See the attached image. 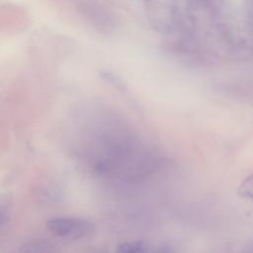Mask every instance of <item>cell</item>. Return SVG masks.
Segmentation results:
<instances>
[{
	"instance_id": "6da1fadb",
	"label": "cell",
	"mask_w": 253,
	"mask_h": 253,
	"mask_svg": "<svg viewBox=\"0 0 253 253\" xmlns=\"http://www.w3.org/2000/svg\"><path fill=\"white\" fill-rule=\"evenodd\" d=\"M46 228L58 237L68 239H81L92 236L96 231V226L88 219L58 216L47 220Z\"/></svg>"
},
{
	"instance_id": "7a4b0ae2",
	"label": "cell",
	"mask_w": 253,
	"mask_h": 253,
	"mask_svg": "<svg viewBox=\"0 0 253 253\" xmlns=\"http://www.w3.org/2000/svg\"><path fill=\"white\" fill-rule=\"evenodd\" d=\"M238 195L253 201V174L247 177L238 188Z\"/></svg>"
},
{
	"instance_id": "3957f363",
	"label": "cell",
	"mask_w": 253,
	"mask_h": 253,
	"mask_svg": "<svg viewBox=\"0 0 253 253\" xmlns=\"http://www.w3.org/2000/svg\"><path fill=\"white\" fill-rule=\"evenodd\" d=\"M118 250L121 252H140L144 251L143 244L139 241L123 242L118 245Z\"/></svg>"
},
{
	"instance_id": "277c9868",
	"label": "cell",
	"mask_w": 253,
	"mask_h": 253,
	"mask_svg": "<svg viewBox=\"0 0 253 253\" xmlns=\"http://www.w3.org/2000/svg\"><path fill=\"white\" fill-rule=\"evenodd\" d=\"M101 75H102V77H103L106 81H108L109 83L113 84L116 88H120L121 90H125V89L126 88V85L124 84V82L122 81V79L118 78L114 73H112V72H110V71H103V72L101 73Z\"/></svg>"
},
{
	"instance_id": "5b68a950",
	"label": "cell",
	"mask_w": 253,
	"mask_h": 253,
	"mask_svg": "<svg viewBox=\"0 0 253 253\" xmlns=\"http://www.w3.org/2000/svg\"><path fill=\"white\" fill-rule=\"evenodd\" d=\"M3 220H4V213H3V211L0 210V223H1Z\"/></svg>"
}]
</instances>
